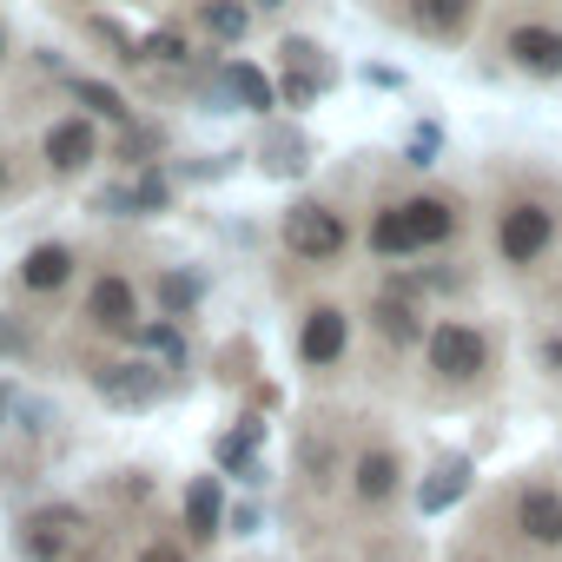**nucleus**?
<instances>
[{
    "label": "nucleus",
    "mask_w": 562,
    "mask_h": 562,
    "mask_svg": "<svg viewBox=\"0 0 562 562\" xmlns=\"http://www.w3.org/2000/svg\"><path fill=\"white\" fill-rule=\"evenodd\" d=\"M384 562H411V555H384Z\"/></svg>",
    "instance_id": "nucleus-37"
},
{
    "label": "nucleus",
    "mask_w": 562,
    "mask_h": 562,
    "mask_svg": "<svg viewBox=\"0 0 562 562\" xmlns=\"http://www.w3.org/2000/svg\"><path fill=\"white\" fill-rule=\"evenodd\" d=\"M225 529L251 536V529H258V509H251V503H232V509H225Z\"/></svg>",
    "instance_id": "nucleus-31"
},
{
    "label": "nucleus",
    "mask_w": 562,
    "mask_h": 562,
    "mask_svg": "<svg viewBox=\"0 0 562 562\" xmlns=\"http://www.w3.org/2000/svg\"><path fill=\"white\" fill-rule=\"evenodd\" d=\"M251 8H265V14H278V8H285V0H251Z\"/></svg>",
    "instance_id": "nucleus-34"
},
{
    "label": "nucleus",
    "mask_w": 562,
    "mask_h": 562,
    "mask_svg": "<svg viewBox=\"0 0 562 562\" xmlns=\"http://www.w3.org/2000/svg\"><path fill=\"white\" fill-rule=\"evenodd\" d=\"M21 192V153L14 146H0V205H8Z\"/></svg>",
    "instance_id": "nucleus-30"
},
{
    "label": "nucleus",
    "mask_w": 562,
    "mask_h": 562,
    "mask_svg": "<svg viewBox=\"0 0 562 562\" xmlns=\"http://www.w3.org/2000/svg\"><path fill=\"white\" fill-rule=\"evenodd\" d=\"M463 490H470V463H463V457H443V463H437V483L424 490V509H443V503L463 496Z\"/></svg>",
    "instance_id": "nucleus-25"
},
{
    "label": "nucleus",
    "mask_w": 562,
    "mask_h": 562,
    "mask_svg": "<svg viewBox=\"0 0 562 562\" xmlns=\"http://www.w3.org/2000/svg\"><path fill=\"white\" fill-rule=\"evenodd\" d=\"M424 397L430 404H483L496 391V331L450 312V318H430V338H424Z\"/></svg>",
    "instance_id": "nucleus-3"
},
{
    "label": "nucleus",
    "mask_w": 562,
    "mask_h": 562,
    "mask_svg": "<svg viewBox=\"0 0 562 562\" xmlns=\"http://www.w3.org/2000/svg\"><path fill=\"white\" fill-rule=\"evenodd\" d=\"M87 536V509L80 503H47V509H34L27 522H21V555L27 562H60V555H74V542Z\"/></svg>",
    "instance_id": "nucleus-15"
},
{
    "label": "nucleus",
    "mask_w": 562,
    "mask_h": 562,
    "mask_svg": "<svg viewBox=\"0 0 562 562\" xmlns=\"http://www.w3.org/2000/svg\"><path fill=\"white\" fill-rule=\"evenodd\" d=\"M345 470H351V450H345V430L312 417L299 430V457H292V476L305 496H345Z\"/></svg>",
    "instance_id": "nucleus-13"
},
{
    "label": "nucleus",
    "mask_w": 562,
    "mask_h": 562,
    "mask_svg": "<svg viewBox=\"0 0 562 562\" xmlns=\"http://www.w3.org/2000/svg\"><path fill=\"white\" fill-rule=\"evenodd\" d=\"M238 424H245V430H225V437H218V463H225V470H232V463H251V450H258V437H265L251 417H238Z\"/></svg>",
    "instance_id": "nucleus-27"
},
{
    "label": "nucleus",
    "mask_w": 562,
    "mask_h": 562,
    "mask_svg": "<svg viewBox=\"0 0 562 562\" xmlns=\"http://www.w3.org/2000/svg\"><path fill=\"white\" fill-rule=\"evenodd\" d=\"M496 522L522 555H562V483L555 476H516L496 496Z\"/></svg>",
    "instance_id": "nucleus-6"
},
{
    "label": "nucleus",
    "mask_w": 562,
    "mask_h": 562,
    "mask_svg": "<svg viewBox=\"0 0 562 562\" xmlns=\"http://www.w3.org/2000/svg\"><path fill=\"white\" fill-rule=\"evenodd\" d=\"M146 60H166V67H186L192 54H186V41H179V34L166 27V34H153V41H146Z\"/></svg>",
    "instance_id": "nucleus-29"
},
{
    "label": "nucleus",
    "mask_w": 562,
    "mask_h": 562,
    "mask_svg": "<svg viewBox=\"0 0 562 562\" xmlns=\"http://www.w3.org/2000/svg\"><path fill=\"white\" fill-rule=\"evenodd\" d=\"M562 251V186L516 179L490 199V258L509 278H536Z\"/></svg>",
    "instance_id": "nucleus-2"
},
{
    "label": "nucleus",
    "mask_w": 562,
    "mask_h": 562,
    "mask_svg": "<svg viewBox=\"0 0 562 562\" xmlns=\"http://www.w3.org/2000/svg\"><path fill=\"white\" fill-rule=\"evenodd\" d=\"M133 562H192V542L186 536H146L133 549Z\"/></svg>",
    "instance_id": "nucleus-28"
},
{
    "label": "nucleus",
    "mask_w": 562,
    "mask_h": 562,
    "mask_svg": "<svg viewBox=\"0 0 562 562\" xmlns=\"http://www.w3.org/2000/svg\"><path fill=\"white\" fill-rule=\"evenodd\" d=\"M358 312L351 305H338V299H312L305 312H299V331H292V358H299V371L305 378H338L345 364H351V351H358Z\"/></svg>",
    "instance_id": "nucleus-7"
},
{
    "label": "nucleus",
    "mask_w": 562,
    "mask_h": 562,
    "mask_svg": "<svg viewBox=\"0 0 562 562\" xmlns=\"http://www.w3.org/2000/svg\"><path fill=\"white\" fill-rule=\"evenodd\" d=\"M278 245H285L299 265H312V271H331L351 251V218L331 199H292L285 212H278Z\"/></svg>",
    "instance_id": "nucleus-8"
},
{
    "label": "nucleus",
    "mask_w": 562,
    "mask_h": 562,
    "mask_svg": "<svg viewBox=\"0 0 562 562\" xmlns=\"http://www.w3.org/2000/svg\"><path fill=\"white\" fill-rule=\"evenodd\" d=\"M364 325H371V338H378V351H384V358H411V351H424V338H430V312H424V299L397 292L391 278L371 292Z\"/></svg>",
    "instance_id": "nucleus-12"
},
{
    "label": "nucleus",
    "mask_w": 562,
    "mask_h": 562,
    "mask_svg": "<svg viewBox=\"0 0 562 562\" xmlns=\"http://www.w3.org/2000/svg\"><path fill=\"white\" fill-rule=\"evenodd\" d=\"M457 562H503V555H496V549H463Z\"/></svg>",
    "instance_id": "nucleus-32"
},
{
    "label": "nucleus",
    "mask_w": 562,
    "mask_h": 562,
    "mask_svg": "<svg viewBox=\"0 0 562 562\" xmlns=\"http://www.w3.org/2000/svg\"><path fill=\"white\" fill-rule=\"evenodd\" d=\"M8 404H14V384H0V417H8Z\"/></svg>",
    "instance_id": "nucleus-33"
},
{
    "label": "nucleus",
    "mask_w": 562,
    "mask_h": 562,
    "mask_svg": "<svg viewBox=\"0 0 562 562\" xmlns=\"http://www.w3.org/2000/svg\"><path fill=\"white\" fill-rule=\"evenodd\" d=\"M8 47H14V41H8V27H0V67H8Z\"/></svg>",
    "instance_id": "nucleus-35"
},
{
    "label": "nucleus",
    "mask_w": 562,
    "mask_h": 562,
    "mask_svg": "<svg viewBox=\"0 0 562 562\" xmlns=\"http://www.w3.org/2000/svg\"><path fill=\"white\" fill-rule=\"evenodd\" d=\"M470 232V199L450 192V186H411V192H391L371 205V225H364V245L378 265H411V258H430V251H457Z\"/></svg>",
    "instance_id": "nucleus-1"
},
{
    "label": "nucleus",
    "mask_w": 562,
    "mask_h": 562,
    "mask_svg": "<svg viewBox=\"0 0 562 562\" xmlns=\"http://www.w3.org/2000/svg\"><path fill=\"white\" fill-rule=\"evenodd\" d=\"M496 54L522 80H562V21H549V14H509L496 27Z\"/></svg>",
    "instance_id": "nucleus-10"
},
{
    "label": "nucleus",
    "mask_w": 562,
    "mask_h": 562,
    "mask_svg": "<svg viewBox=\"0 0 562 562\" xmlns=\"http://www.w3.org/2000/svg\"><path fill=\"white\" fill-rule=\"evenodd\" d=\"M529 358H536V371H542L549 384H562V325H555V318H549V325H536Z\"/></svg>",
    "instance_id": "nucleus-26"
},
{
    "label": "nucleus",
    "mask_w": 562,
    "mask_h": 562,
    "mask_svg": "<svg viewBox=\"0 0 562 562\" xmlns=\"http://www.w3.org/2000/svg\"><path fill=\"white\" fill-rule=\"evenodd\" d=\"M179 522H186V542L205 549L225 536V496H218V476H192L186 496H179Z\"/></svg>",
    "instance_id": "nucleus-17"
},
{
    "label": "nucleus",
    "mask_w": 562,
    "mask_h": 562,
    "mask_svg": "<svg viewBox=\"0 0 562 562\" xmlns=\"http://www.w3.org/2000/svg\"><path fill=\"white\" fill-rule=\"evenodd\" d=\"M199 27L218 41V47H238L251 34V8H238V0H199Z\"/></svg>",
    "instance_id": "nucleus-22"
},
{
    "label": "nucleus",
    "mask_w": 562,
    "mask_h": 562,
    "mask_svg": "<svg viewBox=\"0 0 562 562\" xmlns=\"http://www.w3.org/2000/svg\"><path fill=\"white\" fill-rule=\"evenodd\" d=\"M93 384H100V397L120 404V411H126V404H153V397L166 391V378H159L153 364H139V358H133V364H100Z\"/></svg>",
    "instance_id": "nucleus-18"
},
{
    "label": "nucleus",
    "mask_w": 562,
    "mask_h": 562,
    "mask_svg": "<svg viewBox=\"0 0 562 562\" xmlns=\"http://www.w3.org/2000/svg\"><path fill=\"white\" fill-rule=\"evenodd\" d=\"M153 299H159V318H192L199 312V299H205V278L199 271H179V265H166L159 271V285H153Z\"/></svg>",
    "instance_id": "nucleus-20"
},
{
    "label": "nucleus",
    "mask_w": 562,
    "mask_h": 562,
    "mask_svg": "<svg viewBox=\"0 0 562 562\" xmlns=\"http://www.w3.org/2000/svg\"><path fill=\"white\" fill-rule=\"evenodd\" d=\"M166 205H172V186L159 179V166H146V172L126 179V212H133V218H153V212H166Z\"/></svg>",
    "instance_id": "nucleus-24"
},
{
    "label": "nucleus",
    "mask_w": 562,
    "mask_h": 562,
    "mask_svg": "<svg viewBox=\"0 0 562 562\" xmlns=\"http://www.w3.org/2000/svg\"><path fill=\"white\" fill-rule=\"evenodd\" d=\"M80 265H87V251H80L74 238H41V245H27V251L14 258V299H27V305L67 299V292L80 285Z\"/></svg>",
    "instance_id": "nucleus-11"
},
{
    "label": "nucleus",
    "mask_w": 562,
    "mask_h": 562,
    "mask_svg": "<svg viewBox=\"0 0 562 562\" xmlns=\"http://www.w3.org/2000/svg\"><path fill=\"white\" fill-rule=\"evenodd\" d=\"M159 153H166V126H153V120H133V126L120 133V146H113V159H120L126 172L159 166Z\"/></svg>",
    "instance_id": "nucleus-21"
},
{
    "label": "nucleus",
    "mask_w": 562,
    "mask_h": 562,
    "mask_svg": "<svg viewBox=\"0 0 562 562\" xmlns=\"http://www.w3.org/2000/svg\"><path fill=\"white\" fill-rule=\"evenodd\" d=\"M404 34L430 41V47H463L483 21V0H391L384 8Z\"/></svg>",
    "instance_id": "nucleus-14"
},
{
    "label": "nucleus",
    "mask_w": 562,
    "mask_h": 562,
    "mask_svg": "<svg viewBox=\"0 0 562 562\" xmlns=\"http://www.w3.org/2000/svg\"><path fill=\"white\" fill-rule=\"evenodd\" d=\"M411 490V457L391 430H364L351 443V470H345V509L358 522H378L397 509V496Z\"/></svg>",
    "instance_id": "nucleus-4"
},
{
    "label": "nucleus",
    "mask_w": 562,
    "mask_h": 562,
    "mask_svg": "<svg viewBox=\"0 0 562 562\" xmlns=\"http://www.w3.org/2000/svg\"><path fill=\"white\" fill-rule=\"evenodd\" d=\"M67 93H74V106H80L87 120H100V126H120V133H126V126L139 120V113H133V100H126L120 87L93 80V74H74V80H67Z\"/></svg>",
    "instance_id": "nucleus-19"
},
{
    "label": "nucleus",
    "mask_w": 562,
    "mask_h": 562,
    "mask_svg": "<svg viewBox=\"0 0 562 562\" xmlns=\"http://www.w3.org/2000/svg\"><path fill=\"white\" fill-rule=\"evenodd\" d=\"M325 87H331V60H325L318 41H305V34L278 41V93H285L292 106H312Z\"/></svg>",
    "instance_id": "nucleus-16"
},
{
    "label": "nucleus",
    "mask_w": 562,
    "mask_h": 562,
    "mask_svg": "<svg viewBox=\"0 0 562 562\" xmlns=\"http://www.w3.org/2000/svg\"><path fill=\"white\" fill-rule=\"evenodd\" d=\"M225 100H238L245 113H271V80L251 60H225Z\"/></svg>",
    "instance_id": "nucleus-23"
},
{
    "label": "nucleus",
    "mask_w": 562,
    "mask_h": 562,
    "mask_svg": "<svg viewBox=\"0 0 562 562\" xmlns=\"http://www.w3.org/2000/svg\"><path fill=\"white\" fill-rule=\"evenodd\" d=\"M555 305H562V278H555Z\"/></svg>",
    "instance_id": "nucleus-36"
},
{
    "label": "nucleus",
    "mask_w": 562,
    "mask_h": 562,
    "mask_svg": "<svg viewBox=\"0 0 562 562\" xmlns=\"http://www.w3.org/2000/svg\"><path fill=\"white\" fill-rule=\"evenodd\" d=\"M80 331L100 345H139L146 331V285L120 265H93L80 285Z\"/></svg>",
    "instance_id": "nucleus-5"
},
{
    "label": "nucleus",
    "mask_w": 562,
    "mask_h": 562,
    "mask_svg": "<svg viewBox=\"0 0 562 562\" xmlns=\"http://www.w3.org/2000/svg\"><path fill=\"white\" fill-rule=\"evenodd\" d=\"M34 159H41V172H47L54 186H74V179H87V172L106 159V133H100V120H87V113L74 106V113H60V120L41 126Z\"/></svg>",
    "instance_id": "nucleus-9"
}]
</instances>
